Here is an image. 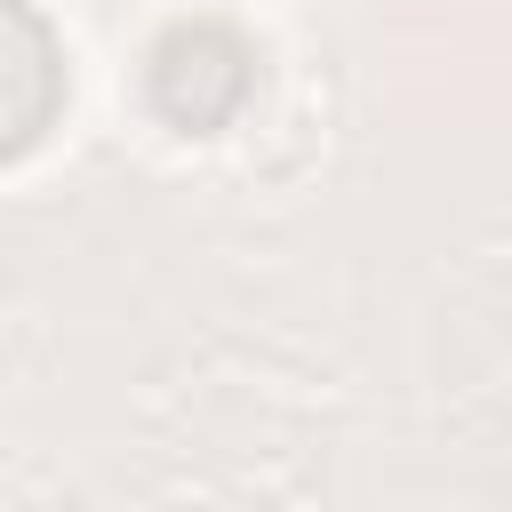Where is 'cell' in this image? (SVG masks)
Listing matches in <instances>:
<instances>
[{
	"mask_svg": "<svg viewBox=\"0 0 512 512\" xmlns=\"http://www.w3.org/2000/svg\"><path fill=\"white\" fill-rule=\"evenodd\" d=\"M256 96V40L216 16V8H192V16H168L144 48V104L160 128L176 136H216L248 112Z\"/></svg>",
	"mask_w": 512,
	"mask_h": 512,
	"instance_id": "obj_1",
	"label": "cell"
},
{
	"mask_svg": "<svg viewBox=\"0 0 512 512\" xmlns=\"http://www.w3.org/2000/svg\"><path fill=\"white\" fill-rule=\"evenodd\" d=\"M72 104V64L64 32L48 24L40 0H0V168L40 152Z\"/></svg>",
	"mask_w": 512,
	"mask_h": 512,
	"instance_id": "obj_2",
	"label": "cell"
}]
</instances>
